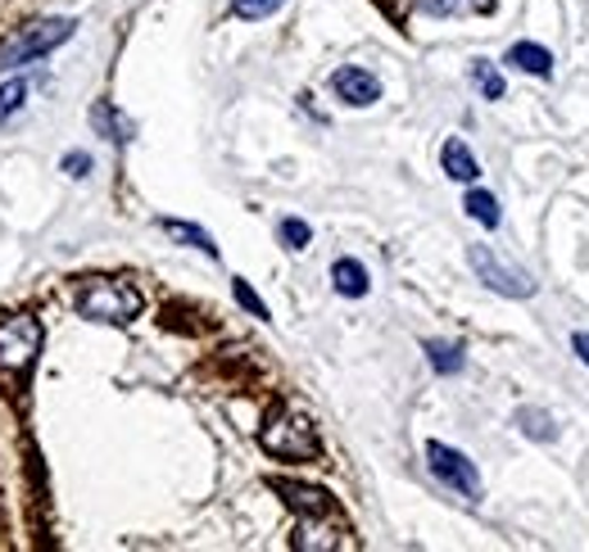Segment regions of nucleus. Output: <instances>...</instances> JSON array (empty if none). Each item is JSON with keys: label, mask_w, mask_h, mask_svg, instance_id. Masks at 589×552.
<instances>
[{"label": "nucleus", "mask_w": 589, "mask_h": 552, "mask_svg": "<svg viewBox=\"0 0 589 552\" xmlns=\"http://www.w3.org/2000/svg\"><path fill=\"white\" fill-rule=\"evenodd\" d=\"M332 91H336V100L350 105V109H367V105L381 100V82L367 73V68H354V63L336 68V73H332Z\"/></svg>", "instance_id": "nucleus-8"}, {"label": "nucleus", "mask_w": 589, "mask_h": 552, "mask_svg": "<svg viewBox=\"0 0 589 552\" xmlns=\"http://www.w3.org/2000/svg\"><path fill=\"white\" fill-rule=\"evenodd\" d=\"M23 96H28V82H23V78H14V82L0 87V122L23 109Z\"/></svg>", "instance_id": "nucleus-21"}, {"label": "nucleus", "mask_w": 589, "mask_h": 552, "mask_svg": "<svg viewBox=\"0 0 589 552\" xmlns=\"http://www.w3.org/2000/svg\"><path fill=\"white\" fill-rule=\"evenodd\" d=\"M78 32L73 19H41V23H28L19 28L6 46H0V68H14V63H32V59H46L50 50H59Z\"/></svg>", "instance_id": "nucleus-3"}, {"label": "nucleus", "mask_w": 589, "mask_h": 552, "mask_svg": "<svg viewBox=\"0 0 589 552\" xmlns=\"http://www.w3.org/2000/svg\"><path fill=\"white\" fill-rule=\"evenodd\" d=\"M440 168H444L449 181H477V177H481L477 155H472L463 141H458V136H449V141L440 146Z\"/></svg>", "instance_id": "nucleus-10"}, {"label": "nucleus", "mask_w": 589, "mask_h": 552, "mask_svg": "<svg viewBox=\"0 0 589 552\" xmlns=\"http://www.w3.org/2000/svg\"><path fill=\"white\" fill-rule=\"evenodd\" d=\"M277 240H282L291 254H300V249H308V240H313V227H308L304 218H282V227H277Z\"/></svg>", "instance_id": "nucleus-18"}, {"label": "nucleus", "mask_w": 589, "mask_h": 552, "mask_svg": "<svg viewBox=\"0 0 589 552\" xmlns=\"http://www.w3.org/2000/svg\"><path fill=\"white\" fill-rule=\"evenodd\" d=\"M286 6V0H232V14L245 19V23H258V19H268Z\"/></svg>", "instance_id": "nucleus-19"}, {"label": "nucleus", "mask_w": 589, "mask_h": 552, "mask_svg": "<svg viewBox=\"0 0 589 552\" xmlns=\"http://www.w3.org/2000/svg\"><path fill=\"white\" fill-rule=\"evenodd\" d=\"M503 63H512L517 73H531V78H549V73H553V55H549V46H536V41H517V46H508Z\"/></svg>", "instance_id": "nucleus-9"}, {"label": "nucleus", "mask_w": 589, "mask_h": 552, "mask_svg": "<svg viewBox=\"0 0 589 552\" xmlns=\"http://www.w3.org/2000/svg\"><path fill=\"white\" fill-rule=\"evenodd\" d=\"M63 172H69V177H87L91 172V155H63Z\"/></svg>", "instance_id": "nucleus-23"}, {"label": "nucleus", "mask_w": 589, "mask_h": 552, "mask_svg": "<svg viewBox=\"0 0 589 552\" xmlns=\"http://www.w3.org/2000/svg\"><path fill=\"white\" fill-rule=\"evenodd\" d=\"M332 286H336L345 299H363V295L372 290L367 267H363L359 258H336V263H332Z\"/></svg>", "instance_id": "nucleus-11"}, {"label": "nucleus", "mask_w": 589, "mask_h": 552, "mask_svg": "<svg viewBox=\"0 0 589 552\" xmlns=\"http://www.w3.org/2000/svg\"><path fill=\"white\" fill-rule=\"evenodd\" d=\"M141 290L122 276H87L78 286V313L91 317V322H105V326H127L137 313H141Z\"/></svg>", "instance_id": "nucleus-1"}, {"label": "nucleus", "mask_w": 589, "mask_h": 552, "mask_svg": "<svg viewBox=\"0 0 589 552\" xmlns=\"http://www.w3.org/2000/svg\"><path fill=\"white\" fill-rule=\"evenodd\" d=\"M159 231H168L173 240H181V245H190V249H200V254L218 258V245H214V236H209L205 227H195V223H177V218H159Z\"/></svg>", "instance_id": "nucleus-13"}, {"label": "nucleus", "mask_w": 589, "mask_h": 552, "mask_svg": "<svg viewBox=\"0 0 589 552\" xmlns=\"http://www.w3.org/2000/svg\"><path fill=\"white\" fill-rule=\"evenodd\" d=\"M426 466L431 475L440 480V485H449L453 494H463V499H481V475H477V462L468 453H458L440 440L426 444Z\"/></svg>", "instance_id": "nucleus-6"}, {"label": "nucleus", "mask_w": 589, "mask_h": 552, "mask_svg": "<svg viewBox=\"0 0 589 552\" xmlns=\"http://www.w3.org/2000/svg\"><path fill=\"white\" fill-rule=\"evenodd\" d=\"M463 209H468V218H472V223H481L485 231H494V227L503 223V209H499V199H494L490 190H468Z\"/></svg>", "instance_id": "nucleus-14"}, {"label": "nucleus", "mask_w": 589, "mask_h": 552, "mask_svg": "<svg viewBox=\"0 0 589 552\" xmlns=\"http://www.w3.org/2000/svg\"><path fill=\"white\" fill-rule=\"evenodd\" d=\"M41 322L32 313H0V372L23 376L41 354Z\"/></svg>", "instance_id": "nucleus-2"}, {"label": "nucleus", "mask_w": 589, "mask_h": 552, "mask_svg": "<svg viewBox=\"0 0 589 552\" xmlns=\"http://www.w3.org/2000/svg\"><path fill=\"white\" fill-rule=\"evenodd\" d=\"M258 444H264L273 457H286V462H308L317 457V431L308 417H300V412H286V417L268 422L264 435H258Z\"/></svg>", "instance_id": "nucleus-5"}, {"label": "nucleus", "mask_w": 589, "mask_h": 552, "mask_svg": "<svg viewBox=\"0 0 589 552\" xmlns=\"http://www.w3.org/2000/svg\"><path fill=\"white\" fill-rule=\"evenodd\" d=\"M268 490L282 494L304 521H326V516H336V499L317 490V485H300V480H268Z\"/></svg>", "instance_id": "nucleus-7"}, {"label": "nucleus", "mask_w": 589, "mask_h": 552, "mask_svg": "<svg viewBox=\"0 0 589 552\" xmlns=\"http://www.w3.org/2000/svg\"><path fill=\"white\" fill-rule=\"evenodd\" d=\"M472 87H477L485 100H503V96H508L503 73H499L494 63H485V59H477V63H472Z\"/></svg>", "instance_id": "nucleus-17"}, {"label": "nucleus", "mask_w": 589, "mask_h": 552, "mask_svg": "<svg viewBox=\"0 0 589 552\" xmlns=\"http://www.w3.org/2000/svg\"><path fill=\"white\" fill-rule=\"evenodd\" d=\"M468 263H472V272H477V282H481L485 290L503 295V299H531V295H536L531 272H521L517 263L499 258L490 245H472V249H468Z\"/></svg>", "instance_id": "nucleus-4"}, {"label": "nucleus", "mask_w": 589, "mask_h": 552, "mask_svg": "<svg viewBox=\"0 0 589 552\" xmlns=\"http://www.w3.org/2000/svg\"><path fill=\"white\" fill-rule=\"evenodd\" d=\"M426 358L440 376L463 372V344H449V339H426Z\"/></svg>", "instance_id": "nucleus-16"}, {"label": "nucleus", "mask_w": 589, "mask_h": 552, "mask_svg": "<svg viewBox=\"0 0 589 552\" xmlns=\"http://www.w3.org/2000/svg\"><path fill=\"white\" fill-rule=\"evenodd\" d=\"M232 295H236V304L249 313V317H258V322H268V304L264 299H258L254 290H249V282H245V276H236V282H232Z\"/></svg>", "instance_id": "nucleus-20"}, {"label": "nucleus", "mask_w": 589, "mask_h": 552, "mask_svg": "<svg viewBox=\"0 0 589 552\" xmlns=\"http://www.w3.org/2000/svg\"><path fill=\"white\" fill-rule=\"evenodd\" d=\"M91 122H96V127L109 136V141H127V122H118L109 105H96V109H91Z\"/></svg>", "instance_id": "nucleus-22"}, {"label": "nucleus", "mask_w": 589, "mask_h": 552, "mask_svg": "<svg viewBox=\"0 0 589 552\" xmlns=\"http://www.w3.org/2000/svg\"><path fill=\"white\" fill-rule=\"evenodd\" d=\"M499 0H418V10L431 19H463V14H494Z\"/></svg>", "instance_id": "nucleus-12"}, {"label": "nucleus", "mask_w": 589, "mask_h": 552, "mask_svg": "<svg viewBox=\"0 0 589 552\" xmlns=\"http://www.w3.org/2000/svg\"><path fill=\"white\" fill-rule=\"evenodd\" d=\"M571 349H576V358L589 367V331H576V335H571Z\"/></svg>", "instance_id": "nucleus-24"}, {"label": "nucleus", "mask_w": 589, "mask_h": 552, "mask_svg": "<svg viewBox=\"0 0 589 552\" xmlns=\"http://www.w3.org/2000/svg\"><path fill=\"white\" fill-rule=\"evenodd\" d=\"M517 426H521V435H531L540 444L558 440V426H553V417H549L544 407H517Z\"/></svg>", "instance_id": "nucleus-15"}]
</instances>
